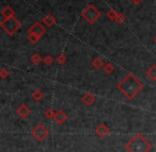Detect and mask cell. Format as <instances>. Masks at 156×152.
Segmentation results:
<instances>
[{
    "label": "cell",
    "mask_w": 156,
    "mask_h": 152,
    "mask_svg": "<svg viewBox=\"0 0 156 152\" xmlns=\"http://www.w3.org/2000/svg\"><path fill=\"white\" fill-rule=\"evenodd\" d=\"M118 90L127 99H134L143 90V84L133 73H128L118 84Z\"/></svg>",
    "instance_id": "cell-1"
},
{
    "label": "cell",
    "mask_w": 156,
    "mask_h": 152,
    "mask_svg": "<svg viewBox=\"0 0 156 152\" xmlns=\"http://www.w3.org/2000/svg\"><path fill=\"white\" fill-rule=\"evenodd\" d=\"M125 149L128 152H149L152 145L141 134H136L125 145Z\"/></svg>",
    "instance_id": "cell-2"
},
{
    "label": "cell",
    "mask_w": 156,
    "mask_h": 152,
    "mask_svg": "<svg viewBox=\"0 0 156 152\" xmlns=\"http://www.w3.org/2000/svg\"><path fill=\"white\" fill-rule=\"evenodd\" d=\"M1 28L5 30V33L9 35H13L17 32L22 27V22L17 19L16 17H9V18H3L0 24Z\"/></svg>",
    "instance_id": "cell-3"
},
{
    "label": "cell",
    "mask_w": 156,
    "mask_h": 152,
    "mask_svg": "<svg viewBox=\"0 0 156 152\" xmlns=\"http://www.w3.org/2000/svg\"><path fill=\"white\" fill-rule=\"evenodd\" d=\"M81 16H83L86 22H88L89 24L92 25L101 17V12L98 11L94 5H89L88 7H86L85 9H83V13H81Z\"/></svg>",
    "instance_id": "cell-4"
},
{
    "label": "cell",
    "mask_w": 156,
    "mask_h": 152,
    "mask_svg": "<svg viewBox=\"0 0 156 152\" xmlns=\"http://www.w3.org/2000/svg\"><path fill=\"white\" fill-rule=\"evenodd\" d=\"M31 133H32V135L34 136V138H37L39 141H43L44 139L49 135V131H48L47 128L42 123L37 124V126L33 129Z\"/></svg>",
    "instance_id": "cell-5"
},
{
    "label": "cell",
    "mask_w": 156,
    "mask_h": 152,
    "mask_svg": "<svg viewBox=\"0 0 156 152\" xmlns=\"http://www.w3.org/2000/svg\"><path fill=\"white\" fill-rule=\"evenodd\" d=\"M46 32V29L43 27V25L41 24L40 22H35L32 26L29 28V33L30 34H35L37 36L42 37Z\"/></svg>",
    "instance_id": "cell-6"
},
{
    "label": "cell",
    "mask_w": 156,
    "mask_h": 152,
    "mask_svg": "<svg viewBox=\"0 0 156 152\" xmlns=\"http://www.w3.org/2000/svg\"><path fill=\"white\" fill-rule=\"evenodd\" d=\"M95 134L98 135L100 137H106L110 134V130L105 123H102L95 129Z\"/></svg>",
    "instance_id": "cell-7"
},
{
    "label": "cell",
    "mask_w": 156,
    "mask_h": 152,
    "mask_svg": "<svg viewBox=\"0 0 156 152\" xmlns=\"http://www.w3.org/2000/svg\"><path fill=\"white\" fill-rule=\"evenodd\" d=\"M30 113H31V110L29 109L26 104H22L17 109V111H16V114H17L20 118H23V119L28 117V116L30 115Z\"/></svg>",
    "instance_id": "cell-8"
},
{
    "label": "cell",
    "mask_w": 156,
    "mask_h": 152,
    "mask_svg": "<svg viewBox=\"0 0 156 152\" xmlns=\"http://www.w3.org/2000/svg\"><path fill=\"white\" fill-rule=\"evenodd\" d=\"M54 119L58 124H62V123H64V122L66 121L67 116H66V114L62 111V110H59V111H57L56 113H55Z\"/></svg>",
    "instance_id": "cell-9"
},
{
    "label": "cell",
    "mask_w": 156,
    "mask_h": 152,
    "mask_svg": "<svg viewBox=\"0 0 156 152\" xmlns=\"http://www.w3.org/2000/svg\"><path fill=\"white\" fill-rule=\"evenodd\" d=\"M43 22L46 27L50 28V27L55 26V24H56V18H55L51 14H47V15L43 18Z\"/></svg>",
    "instance_id": "cell-10"
},
{
    "label": "cell",
    "mask_w": 156,
    "mask_h": 152,
    "mask_svg": "<svg viewBox=\"0 0 156 152\" xmlns=\"http://www.w3.org/2000/svg\"><path fill=\"white\" fill-rule=\"evenodd\" d=\"M1 15H2L3 18L13 17V16H15V11H14L11 7H5V9L1 11Z\"/></svg>",
    "instance_id": "cell-11"
},
{
    "label": "cell",
    "mask_w": 156,
    "mask_h": 152,
    "mask_svg": "<svg viewBox=\"0 0 156 152\" xmlns=\"http://www.w3.org/2000/svg\"><path fill=\"white\" fill-rule=\"evenodd\" d=\"M83 102L85 103L86 105H92L95 102V97L92 94H90V93H87V94L83 97Z\"/></svg>",
    "instance_id": "cell-12"
},
{
    "label": "cell",
    "mask_w": 156,
    "mask_h": 152,
    "mask_svg": "<svg viewBox=\"0 0 156 152\" xmlns=\"http://www.w3.org/2000/svg\"><path fill=\"white\" fill-rule=\"evenodd\" d=\"M147 76L149 77L150 80H152V81H156V66L155 65H153V66H151L149 69H147Z\"/></svg>",
    "instance_id": "cell-13"
},
{
    "label": "cell",
    "mask_w": 156,
    "mask_h": 152,
    "mask_svg": "<svg viewBox=\"0 0 156 152\" xmlns=\"http://www.w3.org/2000/svg\"><path fill=\"white\" fill-rule=\"evenodd\" d=\"M92 66L94 67L95 69H101V68H103L104 67V62H103V60L102 59H100V58H96V59H94L93 61H92Z\"/></svg>",
    "instance_id": "cell-14"
},
{
    "label": "cell",
    "mask_w": 156,
    "mask_h": 152,
    "mask_svg": "<svg viewBox=\"0 0 156 152\" xmlns=\"http://www.w3.org/2000/svg\"><path fill=\"white\" fill-rule=\"evenodd\" d=\"M31 97H32L35 101H40V100H42V99H43L44 94L40 90H35L34 92L31 94Z\"/></svg>",
    "instance_id": "cell-15"
},
{
    "label": "cell",
    "mask_w": 156,
    "mask_h": 152,
    "mask_svg": "<svg viewBox=\"0 0 156 152\" xmlns=\"http://www.w3.org/2000/svg\"><path fill=\"white\" fill-rule=\"evenodd\" d=\"M118 14H119V13H118V12L115 11V10L110 9V10H108V12L106 13V15H107V17H108L110 20H115V18H117Z\"/></svg>",
    "instance_id": "cell-16"
},
{
    "label": "cell",
    "mask_w": 156,
    "mask_h": 152,
    "mask_svg": "<svg viewBox=\"0 0 156 152\" xmlns=\"http://www.w3.org/2000/svg\"><path fill=\"white\" fill-rule=\"evenodd\" d=\"M103 69H104V71H105L106 73L110 75V73H112L113 70H115V65L111 64V63H107V64H105V65H104Z\"/></svg>",
    "instance_id": "cell-17"
},
{
    "label": "cell",
    "mask_w": 156,
    "mask_h": 152,
    "mask_svg": "<svg viewBox=\"0 0 156 152\" xmlns=\"http://www.w3.org/2000/svg\"><path fill=\"white\" fill-rule=\"evenodd\" d=\"M30 60H31V62H32L34 65H39L40 63H41L42 61H43V59H42L41 56H40V54L34 53L32 56H31V59H30Z\"/></svg>",
    "instance_id": "cell-18"
},
{
    "label": "cell",
    "mask_w": 156,
    "mask_h": 152,
    "mask_svg": "<svg viewBox=\"0 0 156 152\" xmlns=\"http://www.w3.org/2000/svg\"><path fill=\"white\" fill-rule=\"evenodd\" d=\"M40 39H41V37H40V36H37V35H35V34H30V33H29L28 41L30 42L31 44H37Z\"/></svg>",
    "instance_id": "cell-19"
},
{
    "label": "cell",
    "mask_w": 156,
    "mask_h": 152,
    "mask_svg": "<svg viewBox=\"0 0 156 152\" xmlns=\"http://www.w3.org/2000/svg\"><path fill=\"white\" fill-rule=\"evenodd\" d=\"M126 20V17H125V15L124 14H122V13H119L118 14V16H117V18H115V22H118V24H120V25H122L124 22Z\"/></svg>",
    "instance_id": "cell-20"
},
{
    "label": "cell",
    "mask_w": 156,
    "mask_h": 152,
    "mask_svg": "<svg viewBox=\"0 0 156 152\" xmlns=\"http://www.w3.org/2000/svg\"><path fill=\"white\" fill-rule=\"evenodd\" d=\"M55 113H56V112H54L51 109H47V110L45 111V114H44V115H45V117H46V118H48V119H51V118L54 119Z\"/></svg>",
    "instance_id": "cell-21"
},
{
    "label": "cell",
    "mask_w": 156,
    "mask_h": 152,
    "mask_svg": "<svg viewBox=\"0 0 156 152\" xmlns=\"http://www.w3.org/2000/svg\"><path fill=\"white\" fill-rule=\"evenodd\" d=\"M43 62L45 63L47 66H50V65L54 63V58L51 56H46L45 58L43 59Z\"/></svg>",
    "instance_id": "cell-22"
},
{
    "label": "cell",
    "mask_w": 156,
    "mask_h": 152,
    "mask_svg": "<svg viewBox=\"0 0 156 152\" xmlns=\"http://www.w3.org/2000/svg\"><path fill=\"white\" fill-rule=\"evenodd\" d=\"M66 61H67V58L64 56V54H60V56H57V62H58L60 65H63Z\"/></svg>",
    "instance_id": "cell-23"
},
{
    "label": "cell",
    "mask_w": 156,
    "mask_h": 152,
    "mask_svg": "<svg viewBox=\"0 0 156 152\" xmlns=\"http://www.w3.org/2000/svg\"><path fill=\"white\" fill-rule=\"evenodd\" d=\"M9 76H10L9 70H7L5 68H2L0 70V77L2 78V79H5V78H8Z\"/></svg>",
    "instance_id": "cell-24"
},
{
    "label": "cell",
    "mask_w": 156,
    "mask_h": 152,
    "mask_svg": "<svg viewBox=\"0 0 156 152\" xmlns=\"http://www.w3.org/2000/svg\"><path fill=\"white\" fill-rule=\"evenodd\" d=\"M130 1H132L135 5H140V3L142 2V0H130Z\"/></svg>",
    "instance_id": "cell-25"
},
{
    "label": "cell",
    "mask_w": 156,
    "mask_h": 152,
    "mask_svg": "<svg viewBox=\"0 0 156 152\" xmlns=\"http://www.w3.org/2000/svg\"><path fill=\"white\" fill-rule=\"evenodd\" d=\"M154 42L156 43V35H155V37H154Z\"/></svg>",
    "instance_id": "cell-26"
}]
</instances>
